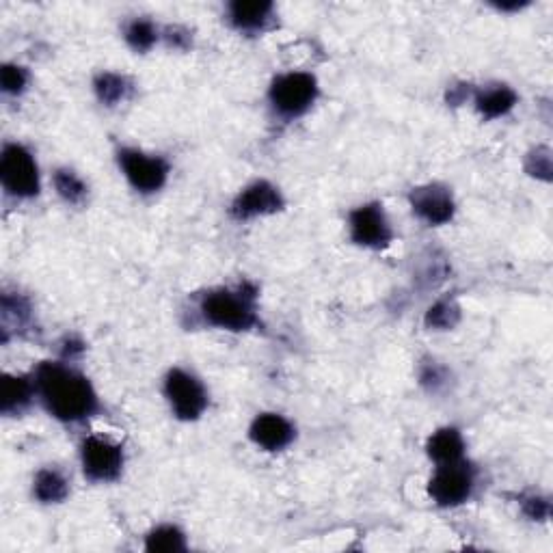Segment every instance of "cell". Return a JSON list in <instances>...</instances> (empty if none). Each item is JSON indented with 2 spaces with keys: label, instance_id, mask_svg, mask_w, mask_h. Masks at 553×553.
I'll use <instances>...</instances> for the list:
<instances>
[{
  "label": "cell",
  "instance_id": "cell-1",
  "mask_svg": "<svg viewBox=\"0 0 553 553\" xmlns=\"http://www.w3.org/2000/svg\"><path fill=\"white\" fill-rule=\"evenodd\" d=\"M33 379L39 402L61 424H83L102 409L96 387L70 361H42Z\"/></svg>",
  "mask_w": 553,
  "mask_h": 553
},
{
  "label": "cell",
  "instance_id": "cell-2",
  "mask_svg": "<svg viewBox=\"0 0 553 553\" xmlns=\"http://www.w3.org/2000/svg\"><path fill=\"white\" fill-rule=\"evenodd\" d=\"M199 316L208 327L249 333L262 325L258 309V288L245 281L236 288H212L199 296Z\"/></svg>",
  "mask_w": 553,
  "mask_h": 553
},
{
  "label": "cell",
  "instance_id": "cell-3",
  "mask_svg": "<svg viewBox=\"0 0 553 553\" xmlns=\"http://www.w3.org/2000/svg\"><path fill=\"white\" fill-rule=\"evenodd\" d=\"M320 98L318 78L312 72L292 70L273 78L268 87V104L277 117L292 121L307 115Z\"/></svg>",
  "mask_w": 553,
  "mask_h": 553
},
{
  "label": "cell",
  "instance_id": "cell-4",
  "mask_svg": "<svg viewBox=\"0 0 553 553\" xmlns=\"http://www.w3.org/2000/svg\"><path fill=\"white\" fill-rule=\"evenodd\" d=\"M163 394L173 417L180 422H197L208 411L210 396L206 385L184 368H171L165 374Z\"/></svg>",
  "mask_w": 553,
  "mask_h": 553
},
{
  "label": "cell",
  "instance_id": "cell-5",
  "mask_svg": "<svg viewBox=\"0 0 553 553\" xmlns=\"http://www.w3.org/2000/svg\"><path fill=\"white\" fill-rule=\"evenodd\" d=\"M478 487V471L467 458L450 465H437L426 491L439 508H458L474 497Z\"/></svg>",
  "mask_w": 553,
  "mask_h": 553
},
{
  "label": "cell",
  "instance_id": "cell-6",
  "mask_svg": "<svg viewBox=\"0 0 553 553\" xmlns=\"http://www.w3.org/2000/svg\"><path fill=\"white\" fill-rule=\"evenodd\" d=\"M0 182L7 195L16 199H35L42 193V175L29 147L7 143L0 154Z\"/></svg>",
  "mask_w": 553,
  "mask_h": 553
},
{
  "label": "cell",
  "instance_id": "cell-7",
  "mask_svg": "<svg viewBox=\"0 0 553 553\" xmlns=\"http://www.w3.org/2000/svg\"><path fill=\"white\" fill-rule=\"evenodd\" d=\"M117 165L128 184L139 195H156L163 191L171 175V163L160 154H147L137 147H119Z\"/></svg>",
  "mask_w": 553,
  "mask_h": 553
},
{
  "label": "cell",
  "instance_id": "cell-8",
  "mask_svg": "<svg viewBox=\"0 0 553 553\" xmlns=\"http://www.w3.org/2000/svg\"><path fill=\"white\" fill-rule=\"evenodd\" d=\"M124 465V445H119L117 441L102 435H89L80 443V467H83V474L89 482H115L124 474Z\"/></svg>",
  "mask_w": 553,
  "mask_h": 553
},
{
  "label": "cell",
  "instance_id": "cell-9",
  "mask_svg": "<svg viewBox=\"0 0 553 553\" xmlns=\"http://www.w3.org/2000/svg\"><path fill=\"white\" fill-rule=\"evenodd\" d=\"M348 236L361 249L383 251L394 242V227L379 201H368L348 214Z\"/></svg>",
  "mask_w": 553,
  "mask_h": 553
},
{
  "label": "cell",
  "instance_id": "cell-10",
  "mask_svg": "<svg viewBox=\"0 0 553 553\" xmlns=\"http://www.w3.org/2000/svg\"><path fill=\"white\" fill-rule=\"evenodd\" d=\"M409 206L415 217L430 227L452 223L458 210L452 188L441 182H426L420 186H413L409 193Z\"/></svg>",
  "mask_w": 553,
  "mask_h": 553
},
{
  "label": "cell",
  "instance_id": "cell-11",
  "mask_svg": "<svg viewBox=\"0 0 553 553\" xmlns=\"http://www.w3.org/2000/svg\"><path fill=\"white\" fill-rule=\"evenodd\" d=\"M283 208H286V197L279 191V186L268 180H255L245 188H240V193L229 206V214L236 221H253L273 217Z\"/></svg>",
  "mask_w": 553,
  "mask_h": 553
},
{
  "label": "cell",
  "instance_id": "cell-12",
  "mask_svg": "<svg viewBox=\"0 0 553 553\" xmlns=\"http://www.w3.org/2000/svg\"><path fill=\"white\" fill-rule=\"evenodd\" d=\"M249 439L255 448L264 452H283L288 450L296 439V426L286 415L266 411L255 415V420L249 426Z\"/></svg>",
  "mask_w": 553,
  "mask_h": 553
},
{
  "label": "cell",
  "instance_id": "cell-13",
  "mask_svg": "<svg viewBox=\"0 0 553 553\" xmlns=\"http://www.w3.org/2000/svg\"><path fill=\"white\" fill-rule=\"evenodd\" d=\"M275 3L271 0H234L227 5V22L245 35H262L275 20Z\"/></svg>",
  "mask_w": 553,
  "mask_h": 553
},
{
  "label": "cell",
  "instance_id": "cell-14",
  "mask_svg": "<svg viewBox=\"0 0 553 553\" xmlns=\"http://www.w3.org/2000/svg\"><path fill=\"white\" fill-rule=\"evenodd\" d=\"M471 102H474V109L482 119L493 121L515 111V106L519 104V93L506 83H487L482 87H474Z\"/></svg>",
  "mask_w": 553,
  "mask_h": 553
},
{
  "label": "cell",
  "instance_id": "cell-15",
  "mask_svg": "<svg viewBox=\"0 0 553 553\" xmlns=\"http://www.w3.org/2000/svg\"><path fill=\"white\" fill-rule=\"evenodd\" d=\"M465 450V437L456 426H441L426 439V454L435 467L463 461Z\"/></svg>",
  "mask_w": 553,
  "mask_h": 553
},
{
  "label": "cell",
  "instance_id": "cell-16",
  "mask_svg": "<svg viewBox=\"0 0 553 553\" xmlns=\"http://www.w3.org/2000/svg\"><path fill=\"white\" fill-rule=\"evenodd\" d=\"M33 398H37L33 376L5 374L3 387H0V411H3V415H20L31 407Z\"/></svg>",
  "mask_w": 553,
  "mask_h": 553
},
{
  "label": "cell",
  "instance_id": "cell-17",
  "mask_svg": "<svg viewBox=\"0 0 553 553\" xmlns=\"http://www.w3.org/2000/svg\"><path fill=\"white\" fill-rule=\"evenodd\" d=\"M91 87L98 102L106 106V109H115V106L128 102L134 93L132 80L119 72H98L93 76Z\"/></svg>",
  "mask_w": 553,
  "mask_h": 553
},
{
  "label": "cell",
  "instance_id": "cell-18",
  "mask_svg": "<svg viewBox=\"0 0 553 553\" xmlns=\"http://www.w3.org/2000/svg\"><path fill=\"white\" fill-rule=\"evenodd\" d=\"M33 495L42 504H61L70 495V480L57 467L39 469L33 480Z\"/></svg>",
  "mask_w": 553,
  "mask_h": 553
},
{
  "label": "cell",
  "instance_id": "cell-19",
  "mask_svg": "<svg viewBox=\"0 0 553 553\" xmlns=\"http://www.w3.org/2000/svg\"><path fill=\"white\" fill-rule=\"evenodd\" d=\"M143 549L147 553H180L188 549L186 543V534L182 532V528L173 523H163L156 525L150 532L145 534L143 541Z\"/></svg>",
  "mask_w": 553,
  "mask_h": 553
},
{
  "label": "cell",
  "instance_id": "cell-20",
  "mask_svg": "<svg viewBox=\"0 0 553 553\" xmlns=\"http://www.w3.org/2000/svg\"><path fill=\"white\" fill-rule=\"evenodd\" d=\"M463 318V307L454 296H441L433 305L428 307L424 316V325L430 331H452L458 327V322Z\"/></svg>",
  "mask_w": 553,
  "mask_h": 553
},
{
  "label": "cell",
  "instance_id": "cell-21",
  "mask_svg": "<svg viewBox=\"0 0 553 553\" xmlns=\"http://www.w3.org/2000/svg\"><path fill=\"white\" fill-rule=\"evenodd\" d=\"M52 184L67 206H83L89 197V184L74 169L59 167L52 173Z\"/></svg>",
  "mask_w": 553,
  "mask_h": 553
},
{
  "label": "cell",
  "instance_id": "cell-22",
  "mask_svg": "<svg viewBox=\"0 0 553 553\" xmlns=\"http://www.w3.org/2000/svg\"><path fill=\"white\" fill-rule=\"evenodd\" d=\"M163 31L158 29L156 22L147 20V18H132L126 26H124V39L126 44L137 52V55H147L160 39H163V35H160Z\"/></svg>",
  "mask_w": 553,
  "mask_h": 553
},
{
  "label": "cell",
  "instance_id": "cell-23",
  "mask_svg": "<svg viewBox=\"0 0 553 553\" xmlns=\"http://www.w3.org/2000/svg\"><path fill=\"white\" fill-rule=\"evenodd\" d=\"M417 381H420L428 394H441V391L450 387L452 370L437 359H424L420 363V370H417Z\"/></svg>",
  "mask_w": 553,
  "mask_h": 553
},
{
  "label": "cell",
  "instance_id": "cell-24",
  "mask_svg": "<svg viewBox=\"0 0 553 553\" xmlns=\"http://www.w3.org/2000/svg\"><path fill=\"white\" fill-rule=\"evenodd\" d=\"M31 316H33V307L26 296L11 294V292L3 294V329H7L9 325L26 327L31 322Z\"/></svg>",
  "mask_w": 553,
  "mask_h": 553
},
{
  "label": "cell",
  "instance_id": "cell-25",
  "mask_svg": "<svg viewBox=\"0 0 553 553\" xmlns=\"http://www.w3.org/2000/svg\"><path fill=\"white\" fill-rule=\"evenodd\" d=\"M525 173L538 182H551L553 163H551V150L547 145H536L530 154L525 156Z\"/></svg>",
  "mask_w": 553,
  "mask_h": 553
},
{
  "label": "cell",
  "instance_id": "cell-26",
  "mask_svg": "<svg viewBox=\"0 0 553 553\" xmlns=\"http://www.w3.org/2000/svg\"><path fill=\"white\" fill-rule=\"evenodd\" d=\"M29 70L18 63H5L0 67V89L7 96H22L29 87Z\"/></svg>",
  "mask_w": 553,
  "mask_h": 553
},
{
  "label": "cell",
  "instance_id": "cell-27",
  "mask_svg": "<svg viewBox=\"0 0 553 553\" xmlns=\"http://www.w3.org/2000/svg\"><path fill=\"white\" fill-rule=\"evenodd\" d=\"M521 510L530 521L545 523L551 517V502H549V497H545L541 493H532V495L521 497Z\"/></svg>",
  "mask_w": 553,
  "mask_h": 553
},
{
  "label": "cell",
  "instance_id": "cell-28",
  "mask_svg": "<svg viewBox=\"0 0 553 553\" xmlns=\"http://www.w3.org/2000/svg\"><path fill=\"white\" fill-rule=\"evenodd\" d=\"M163 42L167 44V48L171 50H180V52H188L193 48V33L186 29V26L180 24H169L163 29Z\"/></svg>",
  "mask_w": 553,
  "mask_h": 553
},
{
  "label": "cell",
  "instance_id": "cell-29",
  "mask_svg": "<svg viewBox=\"0 0 553 553\" xmlns=\"http://www.w3.org/2000/svg\"><path fill=\"white\" fill-rule=\"evenodd\" d=\"M471 93H474V85H467V83L452 85L448 93H445V102L450 106H461L471 98Z\"/></svg>",
  "mask_w": 553,
  "mask_h": 553
},
{
  "label": "cell",
  "instance_id": "cell-30",
  "mask_svg": "<svg viewBox=\"0 0 553 553\" xmlns=\"http://www.w3.org/2000/svg\"><path fill=\"white\" fill-rule=\"evenodd\" d=\"M85 353V344L76 340V337H67V340L63 342V350H61V355H63V361H74L78 359L80 355Z\"/></svg>",
  "mask_w": 553,
  "mask_h": 553
},
{
  "label": "cell",
  "instance_id": "cell-31",
  "mask_svg": "<svg viewBox=\"0 0 553 553\" xmlns=\"http://www.w3.org/2000/svg\"><path fill=\"white\" fill-rule=\"evenodd\" d=\"M493 7L502 13H517L525 7H530V0H510V3H493Z\"/></svg>",
  "mask_w": 553,
  "mask_h": 553
}]
</instances>
